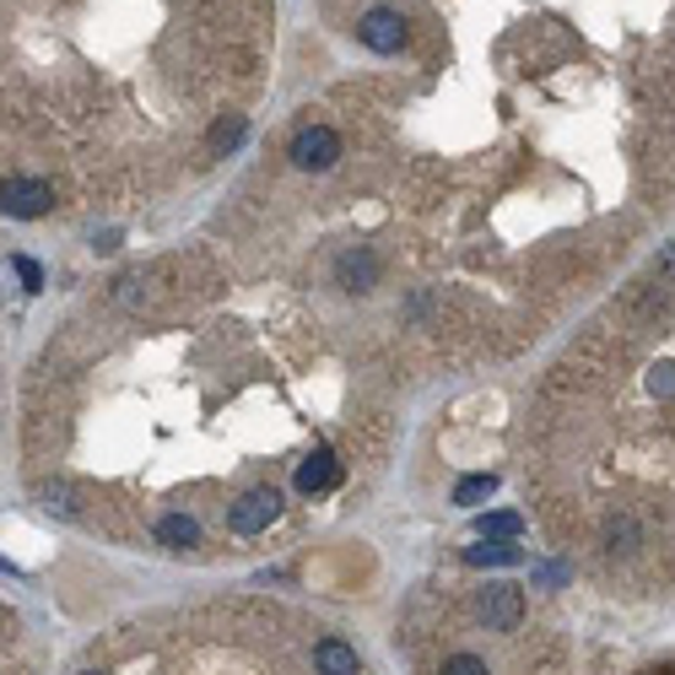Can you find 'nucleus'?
<instances>
[{"label": "nucleus", "instance_id": "f257e3e1", "mask_svg": "<svg viewBox=\"0 0 675 675\" xmlns=\"http://www.w3.org/2000/svg\"><path fill=\"white\" fill-rule=\"evenodd\" d=\"M314 643L319 637L293 633L276 611H238L227 622L114 633L109 654L92 665H103V675H325Z\"/></svg>", "mask_w": 675, "mask_h": 675}, {"label": "nucleus", "instance_id": "f03ea898", "mask_svg": "<svg viewBox=\"0 0 675 675\" xmlns=\"http://www.w3.org/2000/svg\"><path fill=\"white\" fill-rule=\"evenodd\" d=\"M524 616H530V600L519 584H487V590H475V627L481 633H519L524 627Z\"/></svg>", "mask_w": 675, "mask_h": 675}, {"label": "nucleus", "instance_id": "7ed1b4c3", "mask_svg": "<svg viewBox=\"0 0 675 675\" xmlns=\"http://www.w3.org/2000/svg\"><path fill=\"white\" fill-rule=\"evenodd\" d=\"M276 519H282V492H276V487H249V492H238V498L227 503V535H233V541H254V535H265Z\"/></svg>", "mask_w": 675, "mask_h": 675}, {"label": "nucleus", "instance_id": "20e7f679", "mask_svg": "<svg viewBox=\"0 0 675 675\" xmlns=\"http://www.w3.org/2000/svg\"><path fill=\"white\" fill-rule=\"evenodd\" d=\"M287 157H293L297 168L308 173H325L340 163V135L330 125H303L293 135V146H287Z\"/></svg>", "mask_w": 675, "mask_h": 675}, {"label": "nucleus", "instance_id": "39448f33", "mask_svg": "<svg viewBox=\"0 0 675 675\" xmlns=\"http://www.w3.org/2000/svg\"><path fill=\"white\" fill-rule=\"evenodd\" d=\"M357 39L368 43L374 54H400V49H406V17L389 11V6H374V11H362Z\"/></svg>", "mask_w": 675, "mask_h": 675}, {"label": "nucleus", "instance_id": "423d86ee", "mask_svg": "<svg viewBox=\"0 0 675 675\" xmlns=\"http://www.w3.org/2000/svg\"><path fill=\"white\" fill-rule=\"evenodd\" d=\"M0 201H6V216L33 222V216H43L54 206V184H49V178H6Z\"/></svg>", "mask_w": 675, "mask_h": 675}, {"label": "nucleus", "instance_id": "0eeeda50", "mask_svg": "<svg viewBox=\"0 0 675 675\" xmlns=\"http://www.w3.org/2000/svg\"><path fill=\"white\" fill-rule=\"evenodd\" d=\"M293 481H297V492H303V498H319V492H330V487L340 481V460L330 454V449H314L308 460L297 464Z\"/></svg>", "mask_w": 675, "mask_h": 675}, {"label": "nucleus", "instance_id": "6e6552de", "mask_svg": "<svg viewBox=\"0 0 675 675\" xmlns=\"http://www.w3.org/2000/svg\"><path fill=\"white\" fill-rule=\"evenodd\" d=\"M336 276H340L346 293H374V282H379V259H374L368 249H351V254H340Z\"/></svg>", "mask_w": 675, "mask_h": 675}, {"label": "nucleus", "instance_id": "1a4fd4ad", "mask_svg": "<svg viewBox=\"0 0 675 675\" xmlns=\"http://www.w3.org/2000/svg\"><path fill=\"white\" fill-rule=\"evenodd\" d=\"M464 562L470 567H503V562H524V551L513 546V541H487V546L464 551Z\"/></svg>", "mask_w": 675, "mask_h": 675}, {"label": "nucleus", "instance_id": "9d476101", "mask_svg": "<svg viewBox=\"0 0 675 675\" xmlns=\"http://www.w3.org/2000/svg\"><path fill=\"white\" fill-rule=\"evenodd\" d=\"M244 141V114H222L212 125V152H227V146H238Z\"/></svg>", "mask_w": 675, "mask_h": 675}, {"label": "nucleus", "instance_id": "9b49d317", "mask_svg": "<svg viewBox=\"0 0 675 675\" xmlns=\"http://www.w3.org/2000/svg\"><path fill=\"white\" fill-rule=\"evenodd\" d=\"M492 487H498V475H470V481H460V487H454V503H481Z\"/></svg>", "mask_w": 675, "mask_h": 675}, {"label": "nucleus", "instance_id": "f8f14e48", "mask_svg": "<svg viewBox=\"0 0 675 675\" xmlns=\"http://www.w3.org/2000/svg\"><path fill=\"white\" fill-rule=\"evenodd\" d=\"M481 530H498V535H519V530H524V519H519V513H492V519H481Z\"/></svg>", "mask_w": 675, "mask_h": 675}, {"label": "nucleus", "instance_id": "ddd939ff", "mask_svg": "<svg viewBox=\"0 0 675 675\" xmlns=\"http://www.w3.org/2000/svg\"><path fill=\"white\" fill-rule=\"evenodd\" d=\"M17 270H22V282H28V287H39V265H33V259H17Z\"/></svg>", "mask_w": 675, "mask_h": 675}]
</instances>
